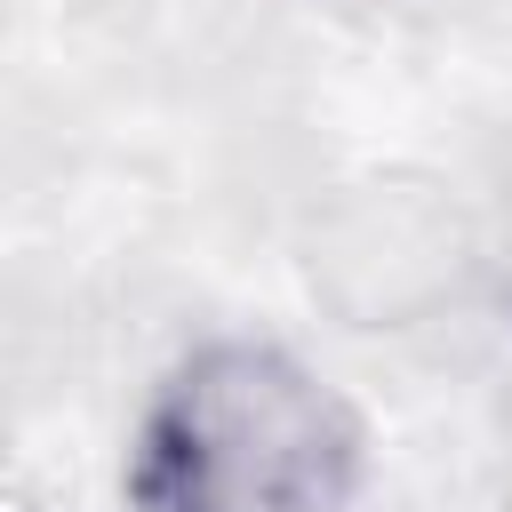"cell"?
<instances>
[{
    "mask_svg": "<svg viewBox=\"0 0 512 512\" xmlns=\"http://www.w3.org/2000/svg\"><path fill=\"white\" fill-rule=\"evenodd\" d=\"M368 432L288 344H192L128 440V512H352Z\"/></svg>",
    "mask_w": 512,
    "mask_h": 512,
    "instance_id": "obj_1",
    "label": "cell"
},
{
    "mask_svg": "<svg viewBox=\"0 0 512 512\" xmlns=\"http://www.w3.org/2000/svg\"><path fill=\"white\" fill-rule=\"evenodd\" d=\"M504 496H512V472H504Z\"/></svg>",
    "mask_w": 512,
    "mask_h": 512,
    "instance_id": "obj_2",
    "label": "cell"
}]
</instances>
